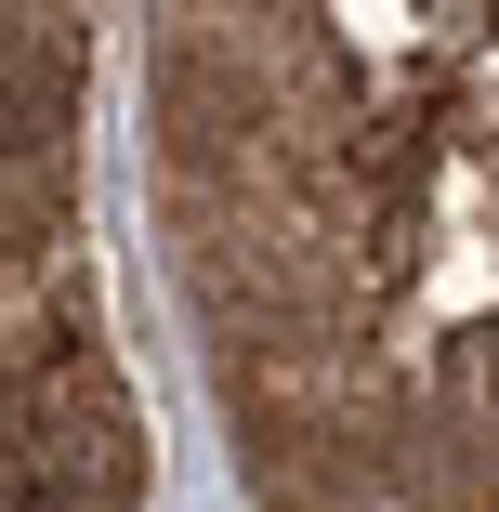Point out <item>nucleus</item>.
Returning a JSON list of instances; mask_svg holds the SVG:
<instances>
[{
  "mask_svg": "<svg viewBox=\"0 0 499 512\" xmlns=\"http://www.w3.org/2000/svg\"><path fill=\"white\" fill-rule=\"evenodd\" d=\"M66 119H79V66H66V40L27 27V14H0V171L53 158Z\"/></svg>",
  "mask_w": 499,
  "mask_h": 512,
  "instance_id": "obj_2",
  "label": "nucleus"
},
{
  "mask_svg": "<svg viewBox=\"0 0 499 512\" xmlns=\"http://www.w3.org/2000/svg\"><path fill=\"white\" fill-rule=\"evenodd\" d=\"M132 499H145V434L92 355H53L0 394V512H132Z\"/></svg>",
  "mask_w": 499,
  "mask_h": 512,
  "instance_id": "obj_1",
  "label": "nucleus"
},
{
  "mask_svg": "<svg viewBox=\"0 0 499 512\" xmlns=\"http://www.w3.org/2000/svg\"><path fill=\"white\" fill-rule=\"evenodd\" d=\"M473 421H486V434H499V342H486V355H473Z\"/></svg>",
  "mask_w": 499,
  "mask_h": 512,
  "instance_id": "obj_3",
  "label": "nucleus"
}]
</instances>
